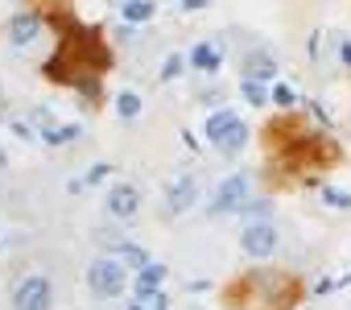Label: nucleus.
Here are the masks:
<instances>
[{
    "label": "nucleus",
    "instance_id": "13",
    "mask_svg": "<svg viewBox=\"0 0 351 310\" xmlns=\"http://www.w3.org/2000/svg\"><path fill=\"white\" fill-rule=\"evenodd\" d=\"M153 0H124V21H149Z\"/></svg>",
    "mask_w": 351,
    "mask_h": 310
},
{
    "label": "nucleus",
    "instance_id": "2",
    "mask_svg": "<svg viewBox=\"0 0 351 310\" xmlns=\"http://www.w3.org/2000/svg\"><path fill=\"white\" fill-rule=\"evenodd\" d=\"M207 136H211V145L219 153H240L248 145V124L240 116H232V112H215L207 120Z\"/></svg>",
    "mask_w": 351,
    "mask_h": 310
},
{
    "label": "nucleus",
    "instance_id": "1",
    "mask_svg": "<svg viewBox=\"0 0 351 310\" xmlns=\"http://www.w3.org/2000/svg\"><path fill=\"white\" fill-rule=\"evenodd\" d=\"M104 67H108V50L99 46V38L75 29V34L62 38V46H58V54H54V62H50V79L83 83L79 71H104Z\"/></svg>",
    "mask_w": 351,
    "mask_h": 310
},
{
    "label": "nucleus",
    "instance_id": "18",
    "mask_svg": "<svg viewBox=\"0 0 351 310\" xmlns=\"http://www.w3.org/2000/svg\"><path fill=\"white\" fill-rule=\"evenodd\" d=\"M322 199H326L330 207H351V195H347V191H322Z\"/></svg>",
    "mask_w": 351,
    "mask_h": 310
},
{
    "label": "nucleus",
    "instance_id": "5",
    "mask_svg": "<svg viewBox=\"0 0 351 310\" xmlns=\"http://www.w3.org/2000/svg\"><path fill=\"white\" fill-rule=\"evenodd\" d=\"M211 207H215L219 215H228V211H244V207H248V178H244V174H232L228 182H219Z\"/></svg>",
    "mask_w": 351,
    "mask_h": 310
},
{
    "label": "nucleus",
    "instance_id": "14",
    "mask_svg": "<svg viewBox=\"0 0 351 310\" xmlns=\"http://www.w3.org/2000/svg\"><path fill=\"white\" fill-rule=\"evenodd\" d=\"M128 310H169V306H165V294L157 289V294H136Z\"/></svg>",
    "mask_w": 351,
    "mask_h": 310
},
{
    "label": "nucleus",
    "instance_id": "19",
    "mask_svg": "<svg viewBox=\"0 0 351 310\" xmlns=\"http://www.w3.org/2000/svg\"><path fill=\"white\" fill-rule=\"evenodd\" d=\"M178 71H182V58H178V54H169V58H165V67H161V79H173Z\"/></svg>",
    "mask_w": 351,
    "mask_h": 310
},
{
    "label": "nucleus",
    "instance_id": "15",
    "mask_svg": "<svg viewBox=\"0 0 351 310\" xmlns=\"http://www.w3.org/2000/svg\"><path fill=\"white\" fill-rule=\"evenodd\" d=\"M116 257H120L124 265H136V269H145V265H149L145 248H136V244H120V248H116Z\"/></svg>",
    "mask_w": 351,
    "mask_h": 310
},
{
    "label": "nucleus",
    "instance_id": "7",
    "mask_svg": "<svg viewBox=\"0 0 351 310\" xmlns=\"http://www.w3.org/2000/svg\"><path fill=\"white\" fill-rule=\"evenodd\" d=\"M195 195H199V182L191 174H182L178 182L169 187V211H191L195 207Z\"/></svg>",
    "mask_w": 351,
    "mask_h": 310
},
{
    "label": "nucleus",
    "instance_id": "3",
    "mask_svg": "<svg viewBox=\"0 0 351 310\" xmlns=\"http://www.w3.org/2000/svg\"><path fill=\"white\" fill-rule=\"evenodd\" d=\"M124 269H128V265H124L120 257H104V261H95V265L87 269V285H91V294H99V298H116V294H124V281H128Z\"/></svg>",
    "mask_w": 351,
    "mask_h": 310
},
{
    "label": "nucleus",
    "instance_id": "8",
    "mask_svg": "<svg viewBox=\"0 0 351 310\" xmlns=\"http://www.w3.org/2000/svg\"><path fill=\"white\" fill-rule=\"evenodd\" d=\"M136 207H141V199H136V191H132V187H116V191L108 195V211H112L116 219H132V215H136Z\"/></svg>",
    "mask_w": 351,
    "mask_h": 310
},
{
    "label": "nucleus",
    "instance_id": "4",
    "mask_svg": "<svg viewBox=\"0 0 351 310\" xmlns=\"http://www.w3.org/2000/svg\"><path fill=\"white\" fill-rule=\"evenodd\" d=\"M50 302H54V289L46 277H25L13 294V310H50Z\"/></svg>",
    "mask_w": 351,
    "mask_h": 310
},
{
    "label": "nucleus",
    "instance_id": "10",
    "mask_svg": "<svg viewBox=\"0 0 351 310\" xmlns=\"http://www.w3.org/2000/svg\"><path fill=\"white\" fill-rule=\"evenodd\" d=\"M191 67H199V71H207V75H211V71H219V67H223V58H219V50H215V46H207V42H203V46H195V50H191Z\"/></svg>",
    "mask_w": 351,
    "mask_h": 310
},
{
    "label": "nucleus",
    "instance_id": "16",
    "mask_svg": "<svg viewBox=\"0 0 351 310\" xmlns=\"http://www.w3.org/2000/svg\"><path fill=\"white\" fill-rule=\"evenodd\" d=\"M116 112H120L124 120H132V116L141 112V95H136V91H124V95L116 99Z\"/></svg>",
    "mask_w": 351,
    "mask_h": 310
},
{
    "label": "nucleus",
    "instance_id": "12",
    "mask_svg": "<svg viewBox=\"0 0 351 310\" xmlns=\"http://www.w3.org/2000/svg\"><path fill=\"white\" fill-rule=\"evenodd\" d=\"M273 75H277V67L269 54H248V79H273Z\"/></svg>",
    "mask_w": 351,
    "mask_h": 310
},
{
    "label": "nucleus",
    "instance_id": "22",
    "mask_svg": "<svg viewBox=\"0 0 351 310\" xmlns=\"http://www.w3.org/2000/svg\"><path fill=\"white\" fill-rule=\"evenodd\" d=\"M343 62L351 67V42H343Z\"/></svg>",
    "mask_w": 351,
    "mask_h": 310
},
{
    "label": "nucleus",
    "instance_id": "6",
    "mask_svg": "<svg viewBox=\"0 0 351 310\" xmlns=\"http://www.w3.org/2000/svg\"><path fill=\"white\" fill-rule=\"evenodd\" d=\"M240 244H244V252L248 257H269L273 248H277V232H273V224H248L244 228V236H240Z\"/></svg>",
    "mask_w": 351,
    "mask_h": 310
},
{
    "label": "nucleus",
    "instance_id": "17",
    "mask_svg": "<svg viewBox=\"0 0 351 310\" xmlns=\"http://www.w3.org/2000/svg\"><path fill=\"white\" fill-rule=\"evenodd\" d=\"M244 95H248V104H265V99H269V91H265L256 79H244Z\"/></svg>",
    "mask_w": 351,
    "mask_h": 310
},
{
    "label": "nucleus",
    "instance_id": "23",
    "mask_svg": "<svg viewBox=\"0 0 351 310\" xmlns=\"http://www.w3.org/2000/svg\"><path fill=\"white\" fill-rule=\"evenodd\" d=\"M0 162H5V153H0Z\"/></svg>",
    "mask_w": 351,
    "mask_h": 310
},
{
    "label": "nucleus",
    "instance_id": "20",
    "mask_svg": "<svg viewBox=\"0 0 351 310\" xmlns=\"http://www.w3.org/2000/svg\"><path fill=\"white\" fill-rule=\"evenodd\" d=\"M273 104L289 108V104H293V91H289V87H277V91H273Z\"/></svg>",
    "mask_w": 351,
    "mask_h": 310
},
{
    "label": "nucleus",
    "instance_id": "21",
    "mask_svg": "<svg viewBox=\"0 0 351 310\" xmlns=\"http://www.w3.org/2000/svg\"><path fill=\"white\" fill-rule=\"evenodd\" d=\"M207 0H182V9H203Z\"/></svg>",
    "mask_w": 351,
    "mask_h": 310
},
{
    "label": "nucleus",
    "instance_id": "11",
    "mask_svg": "<svg viewBox=\"0 0 351 310\" xmlns=\"http://www.w3.org/2000/svg\"><path fill=\"white\" fill-rule=\"evenodd\" d=\"M161 281H165V265H145L141 269V277H136V294H157L161 289Z\"/></svg>",
    "mask_w": 351,
    "mask_h": 310
},
{
    "label": "nucleus",
    "instance_id": "9",
    "mask_svg": "<svg viewBox=\"0 0 351 310\" xmlns=\"http://www.w3.org/2000/svg\"><path fill=\"white\" fill-rule=\"evenodd\" d=\"M38 29H42V17H38V13H21V17L13 21V42L25 46V42L38 38Z\"/></svg>",
    "mask_w": 351,
    "mask_h": 310
}]
</instances>
